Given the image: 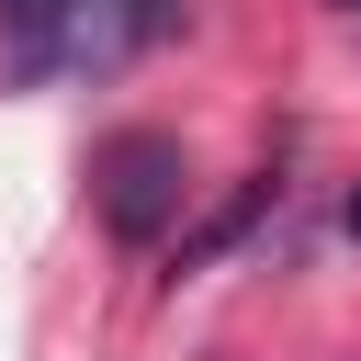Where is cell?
Segmentation results:
<instances>
[{
    "label": "cell",
    "mask_w": 361,
    "mask_h": 361,
    "mask_svg": "<svg viewBox=\"0 0 361 361\" xmlns=\"http://www.w3.org/2000/svg\"><path fill=\"white\" fill-rule=\"evenodd\" d=\"M180 192H192V169H180V135H113L102 158H90V203H102V226L124 237V248H147V237H169L180 226Z\"/></svg>",
    "instance_id": "1"
},
{
    "label": "cell",
    "mask_w": 361,
    "mask_h": 361,
    "mask_svg": "<svg viewBox=\"0 0 361 361\" xmlns=\"http://www.w3.org/2000/svg\"><path fill=\"white\" fill-rule=\"evenodd\" d=\"M79 23H90V0H0V45H11L23 79L79 68Z\"/></svg>",
    "instance_id": "2"
},
{
    "label": "cell",
    "mask_w": 361,
    "mask_h": 361,
    "mask_svg": "<svg viewBox=\"0 0 361 361\" xmlns=\"http://www.w3.org/2000/svg\"><path fill=\"white\" fill-rule=\"evenodd\" d=\"M338 226H350V237H361V180H350V203H338Z\"/></svg>",
    "instance_id": "3"
},
{
    "label": "cell",
    "mask_w": 361,
    "mask_h": 361,
    "mask_svg": "<svg viewBox=\"0 0 361 361\" xmlns=\"http://www.w3.org/2000/svg\"><path fill=\"white\" fill-rule=\"evenodd\" d=\"M327 11H350V23H361V0H327Z\"/></svg>",
    "instance_id": "4"
}]
</instances>
